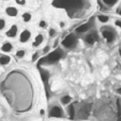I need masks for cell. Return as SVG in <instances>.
<instances>
[{
  "instance_id": "obj_24",
  "label": "cell",
  "mask_w": 121,
  "mask_h": 121,
  "mask_svg": "<svg viewBox=\"0 0 121 121\" xmlns=\"http://www.w3.org/2000/svg\"><path fill=\"white\" fill-rule=\"evenodd\" d=\"M64 26H65L64 22H60V27H64Z\"/></svg>"
},
{
  "instance_id": "obj_17",
  "label": "cell",
  "mask_w": 121,
  "mask_h": 121,
  "mask_svg": "<svg viewBox=\"0 0 121 121\" xmlns=\"http://www.w3.org/2000/svg\"><path fill=\"white\" fill-rule=\"evenodd\" d=\"M25 54H26V51L25 50H18L16 52V57L19 58V59H22L25 56Z\"/></svg>"
},
{
  "instance_id": "obj_20",
  "label": "cell",
  "mask_w": 121,
  "mask_h": 121,
  "mask_svg": "<svg viewBox=\"0 0 121 121\" xmlns=\"http://www.w3.org/2000/svg\"><path fill=\"white\" fill-rule=\"evenodd\" d=\"M15 2H16L18 5H20V6H23V5L26 4V0H15Z\"/></svg>"
},
{
  "instance_id": "obj_18",
  "label": "cell",
  "mask_w": 121,
  "mask_h": 121,
  "mask_svg": "<svg viewBox=\"0 0 121 121\" xmlns=\"http://www.w3.org/2000/svg\"><path fill=\"white\" fill-rule=\"evenodd\" d=\"M39 26H40L41 28H45V27L47 26V23H46V21H44V20H41L40 23H39Z\"/></svg>"
},
{
  "instance_id": "obj_5",
  "label": "cell",
  "mask_w": 121,
  "mask_h": 121,
  "mask_svg": "<svg viewBox=\"0 0 121 121\" xmlns=\"http://www.w3.org/2000/svg\"><path fill=\"white\" fill-rule=\"evenodd\" d=\"M96 41H97V36L95 32H90L85 36V42L90 45H93Z\"/></svg>"
},
{
  "instance_id": "obj_8",
  "label": "cell",
  "mask_w": 121,
  "mask_h": 121,
  "mask_svg": "<svg viewBox=\"0 0 121 121\" xmlns=\"http://www.w3.org/2000/svg\"><path fill=\"white\" fill-rule=\"evenodd\" d=\"M6 13L9 15V16H11V17H15L18 13V10L16 8L14 7H8L6 9Z\"/></svg>"
},
{
  "instance_id": "obj_21",
  "label": "cell",
  "mask_w": 121,
  "mask_h": 121,
  "mask_svg": "<svg viewBox=\"0 0 121 121\" xmlns=\"http://www.w3.org/2000/svg\"><path fill=\"white\" fill-rule=\"evenodd\" d=\"M4 27H5V20L0 19V30L3 29Z\"/></svg>"
},
{
  "instance_id": "obj_22",
  "label": "cell",
  "mask_w": 121,
  "mask_h": 121,
  "mask_svg": "<svg viewBox=\"0 0 121 121\" xmlns=\"http://www.w3.org/2000/svg\"><path fill=\"white\" fill-rule=\"evenodd\" d=\"M49 49H50V47H49V45H46L44 48H43V52L45 54V53H47L48 51H49Z\"/></svg>"
},
{
  "instance_id": "obj_15",
  "label": "cell",
  "mask_w": 121,
  "mask_h": 121,
  "mask_svg": "<svg viewBox=\"0 0 121 121\" xmlns=\"http://www.w3.org/2000/svg\"><path fill=\"white\" fill-rule=\"evenodd\" d=\"M57 34H58V32H57V29H56V28H54V27L49 28V30H48V35H49L50 38H54V37H56Z\"/></svg>"
},
{
  "instance_id": "obj_14",
  "label": "cell",
  "mask_w": 121,
  "mask_h": 121,
  "mask_svg": "<svg viewBox=\"0 0 121 121\" xmlns=\"http://www.w3.org/2000/svg\"><path fill=\"white\" fill-rule=\"evenodd\" d=\"M1 49H2V51H4V52H9V51L12 49V45H11V43H5L2 45Z\"/></svg>"
},
{
  "instance_id": "obj_9",
  "label": "cell",
  "mask_w": 121,
  "mask_h": 121,
  "mask_svg": "<svg viewBox=\"0 0 121 121\" xmlns=\"http://www.w3.org/2000/svg\"><path fill=\"white\" fill-rule=\"evenodd\" d=\"M17 31H18V28H17V26L13 25L11 26V27L7 31V36L8 37H15L16 34H17Z\"/></svg>"
},
{
  "instance_id": "obj_11",
  "label": "cell",
  "mask_w": 121,
  "mask_h": 121,
  "mask_svg": "<svg viewBox=\"0 0 121 121\" xmlns=\"http://www.w3.org/2000/svg\"><path fill=\"white\" fill-rule=\"evenodd\" d=\"M71 101H72V97L68 95H65L60 97V103L62 105H69L71 103Z\"/></svg>"
},
{
  "instance_id": "obj_4",
  "label": "cell",
  "mask_w": 121,
  "mask_h": 121,
  "mask_svg": "<svg viewBox=\"0 0 121 121\" xmlns=\"http://www.w3.org/2000/svg\"><path fill=\"white\" fill-rule=\"evenodd\" d=\"M93 25H94L93 20H90L89 22H87V23H85V24L79 26L78 27H77V28H76V32H77V33H85V32L91 30Z\"/></svg>"
},
{
  "instance_id": "obj_6",
  "label": "cell",
  "mask_w": 121,
  "mask_h": 121,
  "mask_svg": "<svg viewBox=\"0 0 121 121\" xmlns=\"http://www.w3.org/2000/svg\"><path fill=\"white\" fill-rule=\"evenodd\" d=\"M30 36H31L30 31L27 30V29H25V30L22 31V33L20 34V42H21V43H26V42L30 39Z\"/></svg>"
},
{
  "instance_id": "obj_10",
  "label": "cell",
  "mask_w": 121,
  "mask_h": 121,
  "mask_svg": "<svg viewBox=\"0 0 121 121\" xmlns=\"http://www.w3.org/2000/svg\"><path fill=\"white\" fill-rule=\"evenodd\" d=\"M43 42V34H38V35L36 36L35 41L33 42L32 45H33V47H37V46H39Z\"/></svg>"
},
{
  "instance_id": "obj_3",
  "label": "cell",
  "mask_w": 121,
  "mask_h": 121,
  "mask_svg": "<svg viewBox=\"0 0 121 121\" xmlns=\"http://www.w3.org/2000/svg\"><path fill=\"white\" fill-rule=\"evenodd\" d=\"M49 116L50 117H64L65 113L60 105L54 103L49 109Z\"/></svg>"
},
{
  "instance_id": "obj_25",
  "label": "cell",
  "mask_w": 121,
  "mask_h": 121,
  "mask_svg": "<svg viewBox=\"0 0 121 121\" xmlns=\"http://www.w3.org/2000/svg\"><path fill=\"white\" fill-rule=\"evenodd\" d=\"M116 93H117V94H119V95H121V87H120V88H118V89L116 90Z\"/></svg>"
},
{
  "instance_id": "obj_2",
  "label": "cell",
  "mask_w": 121,
  "mask_h": 121,
  "mask_svg": "<svg viewBox=\"0 0 121 121\" xmlns=\"http://www.w3.org/2000/svg\"><path fill=\"white\" fill-rule=\"evenodd\" d=\"M61 44L67 48V49H73L77 46L78 44V37L75 33H70L68 34L64 39L63 41L61 42Z\"/></svg>"
},
{
  "instance_id": "obj_16",
  "label": "cell",
  "mask_w": 121,
  "mask_h": 121,
  "mask_svg": "<svg viewBox=\"0 0 121 121\" xmlns=\"http://www.w3.org/2000/svg\"><path fill=\"white\" fill-rule=\"evenodd\" d=\"M22 17H23V20H24V22H29L30 20H31V14L29 13V12H25V13H23V15H22Z\"/></svg>"
},
{
  "instance_id": "obj_12",
  "label": "cell",
  "mask_w": 121,
  "mask_h": 121,
  "mask_svg": "<svg viewBox=\"0 0 121 121\" xmlns=\"http://www.w3.org/2000/svg\"><path fill=\"white\" fill-rule=\"evenodd\" d=\"M118 1H119V0H101V2L104 4V6L109 7V8L114 7V6L118 3Z\"/></svg>"
},
{
  "instance_id": "obj_23",
  "label": "cell",
  "mask_w": 121,
  "mask_h": 121,
  "mask_svg": "<svg viewBox=\"0 0 121 121\" xmlns=\"http://www.w3.org/2000/svg\"><path fill=\"white\" fill-rule=\"evenodd\" d=\"M37 57H38V53H35V54L33 55V57H32V60L34 61V60L37 59Z\"/></svg>"
},
{
  "instance_id": "obj_7",
  "label": "cell",
  "mask_w": 121,
  "mask_h": 121,
  "mask_svg": "<svg viewBox=\"0 0 121 121\" xmlns=\"http://www.w3.org/2000/svg\"><path fill=\"white\" fill-rule=\"evenodd\" d=\"M96 19L101 24H107L110 21V16L106 15V14H99V15L96 16Z\"/></svg>"
},
{
  "instance_id": "obj_1",
  "label": "cell",
  "mask_w": 121,
  "mask_h": 121,
  "mask_svg": "<svg viewBox=\"0 0 121 121\" xmlns=\"http://www.w3.org/2000/svg\"><path fill=\"white\" fill-rule=\"evenodd\" d=\"M100 33L102 38L106 41L107 43L112 44L116 41L117 38V32L115 28L110 25H104L100 27Z\"/></svg>"
},
{
  "instance_id": "obj_26",
  "label": "cell",
  "mask_w": 121,
  "mask_h": 121,
  "mask_svg": "<svg viewBox=\"0 0 121 121\" xmlns=\"http://www.w3.org/2000/svg\"><path fill=\"white\" fill-rule=\"evenodd\" d=\"M118 54H119V56L121 57V45L118 47Z\"/></svg>"
},
{
  "instance_id": "obj_27",
  "label": "cell",
  "mask_w": 121,
  "mask_h": 121,
  "mask_svg": "<svg viewBox=\"0 0 121 121\" xmlns=\"http://www.w3.org/2000/svg\"><path fill=\"white\" fill-rule=\"evenodd\" d=\"M118 14L121 16V8H120V9H119V10H118Z\"/></svg>"
},
{
  "instance_id": "obj_19",
  "label": "cell",
  "mask_w": 121,
  "mask_h": 121,
  "mask_svg": "<svg viewBox=\"0 0 121 121\" xmlns=\"http://www.w3.org/2000/svg\"><path fill=\"white\" fill-rule=\"evenodd\" d=\"M114 26L118 28H121V19H115L114 20Z\"/></svg>"
},
{
  "instance_id": "obj_28",
  "label": "cell",
  "mask_w": 121,
  "mask_h": 121,
  "mask_svg": "<svg viewBox=\"0 0 121 121\" xmlns=\"http://www.w3.org/2000/svg\"><path fill=\"white\" fill-rule=\"evenodd\" d=\"M0 56H1V55H0Z\"/></svg>"
},
{
  "instance_id": "obj_13",
  "label": "cell",
  "mask_w": 121,
  "mask_h": 121,
  "mask_svg": "<svg viewBox=\"0 0 121 121\" xmlns=\"http://www.w3.org/2000/svg\"><path fill=\"white\" fill-rule=\"evenodd\" d=\"M9 61H10V58L9 56H7V55L0 56V63L2 65H6V64L9 63Z\"/></svg>"
}]
</instances>
